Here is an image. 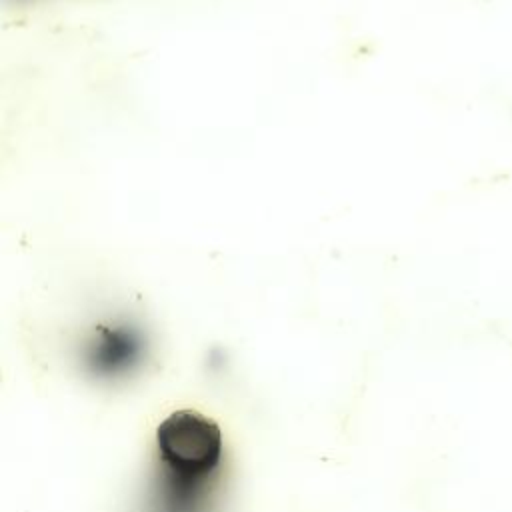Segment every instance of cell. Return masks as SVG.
Segmentation results:
<instances>
[{
  "label": "cell",
  "instance_id": "6da1fadb",
  "mask_svg": "<svg viewBox=\"0 0 512 512\" xmlns=\"http://www.w3.org/2000/svg\"><path fill=\"white\" fill-rule=\"evenodd\" d=\"M156 446L162 464L182 482L202 480L222 460L220 426L196 412L178 410L166 416L156 430Z\"/></svg>",
  "mask_w": 512,
  "mask_h": 512
}]
</instances>
